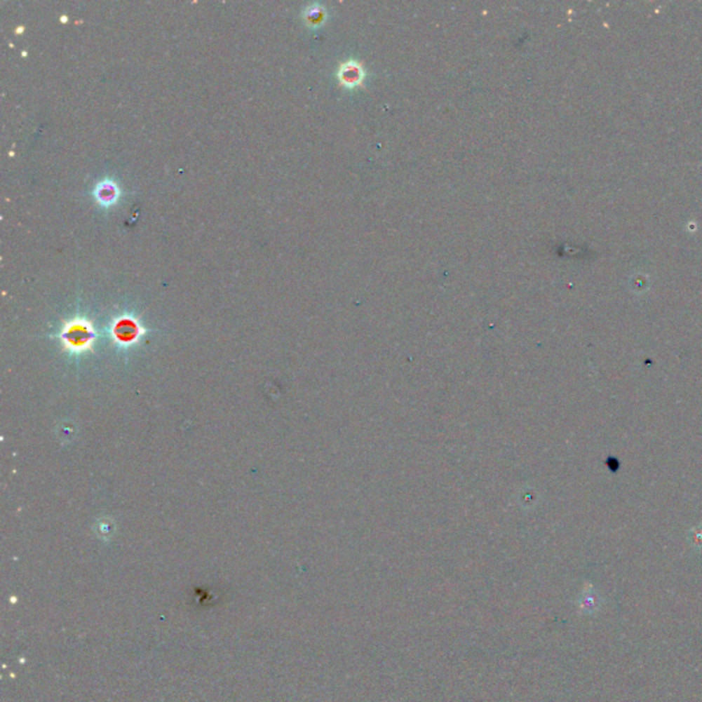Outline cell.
<instances>
[{"label":"cell","mask_w":702,"mask_h":702,"mask_svg":"<svg viewBox=\"0 0 702 702\" xmlns=\"http://www.w3.org/2000/svg\"><path fill=\"white\" fill-rule=\"evenodd\" d=\"M62 344L70 353L80 354L92 347L96 334L91 324L84 320H76L65 325L61 332Z\"/></svg>","instance_id":"1"},{"label":"cell","mask_w":702,"mask_h":702,"mask_svg":"<svg viewBox=\"0 0 702 702\" xmlns=\"http://www.w3.org/2000/svg\"><path fill=\"white\" fill-rule=\"evenodd\" d=\"M113 334L121 346H130L142 335V327L133 318L123 317L116 323Z\"/></svg>","instance_id":"2"},{"label":"cell","mask_w":702,"mask_h":702,"mask_svg":"<svg viewBox=\"0 0 702 702\" xmlns=\"http://www.w3.org/2000/svg\"><path fill=\"white\" fill-rule=\"evenodd\" d=\"M96 198L103 205H110L117 198V188L110 183H103L97 185Z\"/></svg>","instance_id":"3"}]
</instances>
